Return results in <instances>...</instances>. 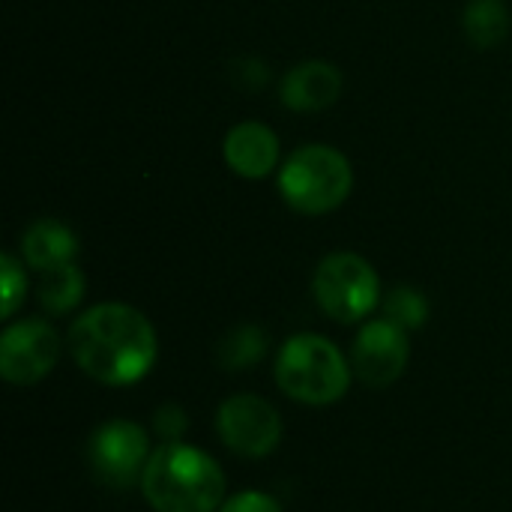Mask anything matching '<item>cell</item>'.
<instances>
[{"mask_svg": "<svg viewBox=\"0 0 512 512\" xmlns=\"http://www.w3.org/2000/svg\"><path fill=\"white\" fill-rule=\"evenodd\" d=\"M69 351L87 378L105 387H129L150 375L159 342L153 324L138 309L99 303L75 318Z\"/></svg>", "mask_w": 512, "mask_h": 512, "instance_id": "6da1fadb", "label": "cell"}, {"mask_svg": "<svg viewBox=\"0 0 512 512\" xmlns=\"http://www.w3.org/2000/svg\"><path fill=\"white\" fill-rule=\"evenodd\" d=\"M141 492L156 512H216L225 504V474L204 450L162 441L147 459Z\"/></svg>", "mask_w": 512, "mask_h": 512, "instance_id": "7a4b0ae2", "label": "cell"}, {"mask_svg": "<svg viewBox=\"0 0 512 512\" xmlns=\"http://www.w3.org/2000/svg\"><path fill=\"white\" fill-rule=\"evenodd\" d=\"M351 366L345 354L318 333L291 336L276 357V384L300 405L324 408L339 402L351 387Z\"/></svg>", "mask_w": 512, "mask_h": 512, "instance_id": "3957f363", "label": "cell"}, {"mask_svg": "<svg viewBox=\"0 0 512 512\" xmlns=\"http://www.w3.org/2000/svg\"><path fill=\"white\" fill-rule=\"evenodd\" d=\"M351 186V162L327 144H306L279 168V192L285 204L303 216H324L342 207L351 195Z\"/></svg>", "mask_w": 512, "mask_h": 512, "instance_id": "277c9868", "label": "cell"}, {"mask_svg": "<svg viewBox=\"0 0 512 512\" xmlns=\"http://www.w3.org/2000/svg\"><path fill=\"white\" fill-rule=\"evenodd\" d=\"M312 294L327 318L357 324L381 303V282L366 258L354 252H333L318 264Z\"/></svg>", "mask_w": 512, "mask_h": 512, "instance_id": "5b68a950", "label": "cell"}, {"mask_svg": "<svg viewBox=\"0 0 512 512\" xmlns=\"http://www.w3.org/2000/svg\"><path fill=\"white\" fill-rule=\"evenodd\" d=\"M150 459L147 432L132 420H108L87 441V465L93 477L117 492L141 483Z\"/></svg>", "mask_w": 512, "mask_h": 512, "instance_id": "8992f818", "label": "cell"}, {"mask_svg": "<svg viewBox=\"0 0 512 512\" xmlns=\"http://www.w3.org/2000/svg\"><path fill=\"white\" fill-rule=\"evenodd\" d=\"M216 432L231 453L243 459H264L282 441V417L267 399L255 393H237L219 405Z\"/></svg>", "mask_w": 512, "mask_h": 512, "instance_id": "52a82bcc", "label": "cell"}, {"mask_svg": "<svg viewBox=\"0 0 512 512\" xmlns=\"http://www.w3.org/2000/svg\"><path fill=\"white\" fill-rule=\"evenodd\" d=\"M60 360V336L39 318L15 321L0 336V375L15 387L39 384Z\"/></svg>", "mask_w": 512, "mask_h": 512, "instance_id": "ba28073f", "label": "cell"}, {"mask_svg": "<svg viewBox=\"0 0 512 512\" xmlns=\"http://www.w3.org/2000/svg\"><path fill=\"white\" fill-rule=\"evenodd\" d=\"M408 360H411L408 330H402L390 318H378L360 327L351 348V366L366 387L384 390L396 384L405 375Z\"/></svg>", "mask_w": 512, "mask_h": 512, "instance_id": "9c48e42d", "label": "cell"}, {"mask_svg": "<svg viewBox=\"0 0 512 512\" xmlns=\"http://www.w3.org/2000/svg\"><path fill=\"white\" fill-rule=\"evenodd\" d=\"M222 153L234 174L246 180H261L279 165V138L270 126L258 120H243L228 129Z\"/></svg>", "mask_w": 512, "mask_h": 512, "instance_id": "30bf717a", "label": "cell"}, {"mask_svg": "<svg viewBox=\"0 0 512 512\" xmlns=\"http://www.w3.org/2000/svg\"><path fill=\"white\" fill-rule=\"evenodd\" d=\"M342 96V72L324 60H306L285 72L279 99L291 111H321Z\"/></svg>", "mask_w": 512, "mask_h": 512, "instance_id": "8fae6325", "label": "cell"}, {"mask_svg": "<svg viewBox=\"0 0 512 512\" xmlns=\"http://www.w3.org/2000/svg\"><path fill=\"white\" fill-rule=\"evenodd\" d=\"M21 255L33 270L45 273V270L72 264L75 255H78V240L63 222L36 219L21 237Z\"/></svg>", "mask_w": 512, "mask_h": 512, "instance_id": "7c38bea8", "label": "cell"}, {"mask_svg": "<svg viewBox=\"0 0 512 512\" xmlns=\"http://www.w3.org/2000/svg\"><path fill=\"white\" fill-rule=\"evenodd\" d=\"M36 297H39V306L48 315L72 312L81 303V297H84V276H81V270L75 264H63V267L45 270L42 279H39Z\"/></svg>", "mask_w": 512, "mask_h": 512, "instance_id": "4fadbf2b", "label": "cell"}, {"mask_svg": "<svg viewBox=\"0 0 512 512\" xmlns=\"http://www.w3.org/2000/svg\"><path fill=\"white\" fill-rule=\"evenodd\" d=\"M264 354H267V333L255 324H240V327L228 330L216 348V357H219L222 369H228V372L252 369L264 360Z\"/></svg>", "mask_w": 512, "mask_h": 512, "instance_id": "5bb4252c", "label": "cell"}, {"mask_svg": "<svg viewBox=\"0 0 512 512\" xmlns=\"http://www.w3.org/2000/svg\"><path fill=\"white\" fill-rule=\"evenodd\" d=\"M462 21L468 39L477 48H495L510 33V12L501 0H471Z\"/></svg>", "mask_w": 512, "mask_h": 512, "instance_id": "9a60e30c", "label": "cell"}, {"mask_svg": "<svg viewBox=\"0 0 512 512\" xmlns=\"http://www.w3.org/2000/svg\"><path fill=\"white\" fill-rule=\"evenodd\" d=\"M384 318H390L402 330H420L429 318V303L417 288L399 285L384 297Z\"/></svg>", "mask_w": 512, "mask_h": 512, "instance_id": "2e32d148", "label": "cell"}, {"mask_svg": "<svg viewBox=\"0 0 512 512\" xmlns=\"http://www.w3.org/2000/svg\"><path fill=\"white\" fill-rule=\"evenodd\" d=\"M0 273H3V309H0V315L3 318H12L18 312V306L24 303L27 276H24V267L9 252L0 258Z\"/></svg>", "mask_w": 512, "mask_h": 512, "instance_id": "e0dca14e", "label": "cell"}, {"mask_svg": "<svg viewBox=\"0 0 512 512\" xmlns=\"http://www.w3.org/2000/svg\"><path fill=\"white\" fill-rule=\"evenodd\" d=\"M153 429L162 441H183V435L189 429V417L180 405L168 402L153 414Z\"/></svg>", "mask_w": 512, "mask_h": 512, "instance_id": "ac0fdd59", "label": "cell"}, {"mask_svg": "<svg viewBox=\"0 0 512 512\" xmlns=\"http://www.w3.org/2000/svg\"><path fill=\"white\" fill-rule=\"evenodd\" d=\"M219 512H282V504L273 498V495H264V492H255V489H246L234 498H228Z\"/></svg>", "mask_w": 512, "mask_h": 512, "instance_id": "d6986e66", "label": "cell"}]
</instances>
